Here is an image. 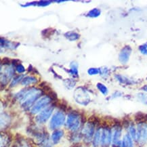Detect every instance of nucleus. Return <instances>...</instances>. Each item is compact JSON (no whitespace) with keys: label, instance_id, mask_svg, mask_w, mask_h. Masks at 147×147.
Wrapping results in <instances>:
<instances>
[{"label":"nucleus","instance_id":"obj_1","mask_svg":"<svg viewBox=\"0 0 147 147\" xmlns=\"http://www.w3.org/2000/svg\"><path fill=\"white\" fill-rule=\"evenodd\" d=\"M41 91L37 88H26L22 90L16 94V97L21 104L22 108L27 109H29L35 102L40 97Z\"/></svg>","mask_w":147,"mask_h":147},{"label":"nucleus","instance_id":"obj_2","mask_svg":"<svg viewBox=\"0 0 147 147\" xmlns=\"http://www.w3.org/2000/svg\"><path fill=\"white\" fill-rule=\"evenodd\" d=\"M74 98L77 103L84 106L88 105L91 100L89 94L83 88H78L75 90Z\"/></svg>","mask_w":147,"mask_h":147},{"label":"nucleus","instance_id":"obj_3","mask_svg":"<svg viewBox=\"0 0 147 147\" xmlns=\"http://www.w3.org/2000/svg\"><path fill=\"white\" fill-rule=\"evenodd\" d=\"M81 122L82 120L80 115L75 113H71L67 117L66 125L68 129L73 131H76L80 127Z\"/></svg>","mask_w":147,"mask_h":147},{"label":"nucleus","instance_id":"obj_4","mask_svg":"<svg viewBox=\"0 0 147 147\" xmlns=\"http://www.w3.org/2000/svg\"><path fill=\"white\" fill-rule=\"evenodd\" d=\"M51 99L49 96H44L38 100L31 107V113L32 114H36L40 113L41 111L47 108L50 104Z\"/></svg>","mask_w":147,"mask_h":147},{"label":"nucleus","instance_id":"obj_5","mask_svg":"<svg viewBox=\"0 0 147 147\" xmlns=\"http://www.w3.org/2000/svg\"><path fill=\"white\" fill-rule=\"evenodd\" d=\"M65 115L62 111H58L56 113L54 114L51 119L50 124V128L51 129H56L60 126H62L65 123Z\"/></svg>","mask_w":147,"mask_h":147},{"label":"nucleus","instance_id":"obj_6","mask_svg":"<svg viewBox=\"0 0 147 147\" xmlns=\"http://www.w3.org/2000/svg\"><path fill=\"white\" fill-rule=\"evenodd\" d=\"M138 144L142 146L147 142V124L140 123L137 127V138Z\"/></svg>","mask_w":147,"mask_h":147},{"label":"nucleus","instance_id":"obj_7","mask_svg":"<svg viewBox=\"0 0 147 147\" xmlns=\"http://www.w3.org/2000/svg\"><path fill=\"white\" fill-rule=\"evenodd\" d=\"M54 111L53 106H48L47 108L41 111L35 117L36 122L39 124H44L49 119Z\"/></svg>","mask_w":147,"mask_h":147},{"label":"nucleus","instance_id":"obj_8","mask_svg":"<svg viewBox=\"0 0 147 147\" xmlns=\"http://www.w3.org/2000/svg\"><path fill=\"white\" fill-rule=\"evenodd\" d=\"M94 134V125L92 122L87 123L82 131V135L86 142H89L92 140Z\"/></svg>","mask_w":147,"mask_h":147},{"label":"nucleus","instance_id":"obj_9","mask_svg":"<svg viewBox=\"0 0 147 147\" xmlns=\"http://www.w3.org/2000/svg\"><path fill=\"white\" fill-rule=\"evenodd\" d=\"M14 74V69L13 67L11 66H7L3 69V71H1V84L6 85Z\"/></svg>","mask_w":147,"mask_h":147},{"label":"nucleus","instance_id":"obj_10","mask_svg":"<svg viewBox=\"0 0 147 147\" xmlns=\"http://www.w3.org/2000/svg\"><path fill=\"white\" fill-rule=\"evenodd\" d=\"M132 49L129 46H126L121 49L119 54V62L123 65H125L128 63L129 59Z\"/></svg>","mask_w":147,"mask_h":147},{"label":"nucleus","instance_id":"obj_11","mask_svg":"<svg viewBox=\"0 0 147 147\" xmlns=\"http://www.w3.org/2000/svg\"><path fill=\"white\" fill-rule=\"evenodd\" d=\"M112 141V131L109 128H103L102 130L101 146L102 147H108Z\"/></svg>","mask_w":147,"mask_h":147},{"label":"nucleus","instance_id":"obj_12","mask_svg":"<svg viewBox=\"0 0 147 147\" xmlns=\"http://www.w3.org/2000/svg\"><path fill=\"white\" fill-rule=\"evenodd\" d=\"M122 129L119 126H115L112 131V142L114 146H119L121 147V142L120 141L121 136Z\"/></svg>","mask_w":147,"mask_h":147},{"label":"nucleus","instance_id":"obj_13","mask_svg":"<svg viewBox=\"0 0 147 147\" xmlns=\"http://www.w3.org/2000/svg\"><path fill=\"white\" fill-rule=\"evenodd\" d=\"M115 78L120 84L126 85V86H131V85L136 84L137 83L135 80H131V79L128 78L127 77L121 75H116Z\"/></svg>","mask_w":147,"mask_h":147},{"label":"nucleus","instance_id":"obj_14","mask_svg":"<svg viewBox=\"0 0 147 147\" xmlns=\"http://www.w3.org/2000/svg\"><path fill=\"white\" fill-rule=\"evenodd\" d=\"M19 45V43L12 42V41L5 40V39L1 38V48H5L14 50V49H16Z\"/></svg>","mask_w":147,"mask_h":147},{"label":"nucleus","instance_id":"obj_15","mask_svg":"<svg viewBox=\"0 0 147 147\" xmlns=\"http://www.w3.org/2000/svg\"><path fill=\"white\" fill-rule=\"evenodd\" d=\"M121 147H134L133 139L129 134H126L123 136Z\"/></svg>","mask_w":147,"mask_h":147},{"label":"nucleus","instance_id":"obj_16","mask_svg":"<svg viewBox=\"0 0 147 147\" xmlns=\"http://www.w3.org/2000/svg\"><path fill=\"white\" fill-rule=\"evenodd\" d=\"M64 135V131L63 130H60V129H56L55 131L52 133V136H51V138H52V141L54 144H57V143L59 142L60 139L62 138V137Z\"/></svg>","mask_w":147,"mask_h":147},{"label":"nucleus","instance_id":"obj_17","mask_svg":"<svg viewBox=\"0 0 147 147\" xmlns=\"http://www.w3.org/2000/svg\"><path fill=\"white\" fill-rule=\"evenodd\" d=\"M102 129H98L96 131L93 138V145L94 147H98L101 145V138H102Z\"/></svg>","mask_w":147,"mask_h":147},{"label":"nucleus","instance_id":"obj_18","mask_svg":"<svg viewBox=\"0 0 147 147\" xmlns=\"http://www.w3.org/2000/svg\"><path fill=\"white\" fill-rule=\"evenodd\" d=\"M36 83H37V78L33 76H27L24 77L21 81L22 86H29V85L36 84Z\"/></svg>","mask_w":147,"mask_h":147},{"label":"nucleus","instance_id":"obj_19","mask_svg":"<svg viewBox=\"0 0 147 147\" xmlns=\"http://www.w3.org/2000/svg\"><path fill=\"white\" fill-rule=\"evenodd\" d=\"M65 36L66 38L69 39V41H76L78 39H80V35L76 33V32L69 31L65 34Z\"/></svg>","mask_w":147,"mask_h":147},{"label":"nucleus","instance_id":"obj_20","mask_svg":"<svg viewBox=\"0 0 147 147\" xmlns=\"http://www.w3.org/2000/svg\"><path fill=\"white\" fill-rule=\"evenodd\" d=\"M10 123V117L5 113H2L1 115V128H5Z\"/></svg>","mask_w":147,"mask_h":147},{"label":"nucleus","instance_id":"obj_21","mask_svg":"<svg viewBox=\"0 0 147 147\" xmlns=\"http://www.w3.org/2000/svg\"><path fill=\"white\" fill-rule=\"evenodd\" d=\"M77 68H78V65H77L76 63L73 62V63L71 64V69L69 71V72L74 77H78V69H77Z\"/></svg>","mask_w":147,"mask_h":147},{"label":"nucleus","instance_id":"obj_22","mask_svg":"<svg viewBox=\"0 0 147 147\" xmlns=\"http://www.w3.org/2000/svg\"><path fill=\"white\" fill-rule=\"evenodd\" d=\"M101 14V10L98 8H94L89 11L87 16L90 18H97Z\"/></svg>","mask_w":147,"mask_h":147},{"label":"nucleus","instance_id":"obj_23","mask_svg":"<svg viewBox=\"0 0 147 147\" xmlns=\"http://www.w3.org/2000/svg\"><path fill=\"white\" fill-rule=\"evenodd\" d=\"M137 100L141 103L144 104V105H147V94L146 93H138L136 94Z\"/></svg>","mask_w":147,"mask_h":147},{"label":"nucleus","instance_id":"obj_24","mask_svg":"<svg viewBox=\"0 0 147 147\" xmlns=\"http://www.w3.org/2000/svg\"><path fill=\"white\" fill-rule=\"evenodd\" d=\"M54 32H55V30L52 29V28H48V29L43 30V31L41 32V35L44 38H48L52 35H54Z\"/></svg>","mask_w":147,"mask_h":147},{"label":"nucleus","instance_id":"obj_25","mask_svg":"<svg viewBox=\"0 0 147 147\" xmlns=\"http://www.w3.org/2000/svg\"><path fill=\"white\" fill-rule=\"evenodd\" d=\"M96 87L100 92H101L103 95L107 96L109 93V90L108 88H107L106 86H105L103 84H101V83H98L96 85Z\"/></svg>","mask_w":147,"mask_h":147},{"label":"nucleus","instance_id":"obj_26","mask_svg":"<svg viewBox=\"0 0 147 147\" xmlns=\"http://www.w3.org/2000/svg\"><path fill=\"white\" fill-rule=\"evenodd\" d=\"M129 134L131 136L134 140H136L137 138V129H136L134 125H131L129 126Z\"/></svg>","mask_w":147,"mask_h":147},{"label":"nucleus","instance_id":"obj_27","mask_svg":"<svg viewBox=\"0 0 147 147\" xmlns=\"http://www.w3.org/2000/svg\"><path fill=\"white\" fill-rule=\"evenodd\" d=\"M9 137L5 135H1V147H8Z\"/></svg>","mask_w":147,"mask_h":147},{"label":"nucleus","instance_id":"obj_28","mask_svg":"<svg viewBox=\"0 0 147 147\" xmlns=\"http://www.w3.org/2000/svg\"><path fill=\"white\" fill-rule=\"evenodd\" d=\"M75 82L74 80H71V79H68V80H66L64 81V84H65V86L68 89H72V88L74 87L75 85Z\"/></svg>","mask_w":147,"mask_h":147},{"label":"nucleus","instance_id":"obj_29","mask_svg":"<svg viewBox=\"0 0 147 147\" xmlns=\"http://www.w3.org/2000/svg\"><path fill=\"white\" fill-rule=\"evenodd\" d=\"M22 77H23V75H16V76H15L14 78H13V80H12V82H11L10 87H14V86H16V84H18L20 80H22V79H23Z\"/></svg>","mask_w":147,"mask_h":147},{"label":"nucleus","instance_id":"obj_30","mask_svg":"<svg viewBox=\"0 0 147 147\" xmlns=\"http://www.w3.org/2000/svg\"><path fill=\"white\" fill-rule=\"evenodd\" d=\"M138 49L141 54H144V55H147V42L140 45Z\"/></svg>","mask_w":147,"mask_h":147},{"label":"nucleus","instance_id":"obj_31","mask_svg":"<svg viewBox=\"0 0 147 147\" xmlns=\"http://www.w3.org/2000/svg\"><path fill=\"white\" fill-rule=\"evenodd\" d=\"M88 73L90 75H95L100 74V69H97V68H90L88 70Z\"/></svg>","mask_w":147,"mask_h":147},{"label":"nucleus","instance_id":"obj_32","mask_svg":"<svg viewBox=\"0 0 147 147\" xmlns=\"http://www.w3.org/2000/svg\"><path fill=\"white\" fill-rule=\"evenodd\" d=\"M100 74L102 77H107L109 74V69L106 67H103L100 69Z\"/></svg>","mask_w":147,"mask_h":147},{"label":"nucleus","instance_id":"obj_33","mask_svg":"<svg viewBox=\"0 0 147 147\" xmlns=\"http://www.w3.org/2000/svg\"><path fill=\"white\" fill-rule=\"evenodd\" d=\"M14 147H29V145L24 140H19L14 145Z\"/></svg>","mask_w":147,"mask_h":147},{"label":"nucleus","instance_id":"obj_34","mask_svg":"<svg viewBox=\"0 0 147 147\" xmlns=\"http://www.w3.org/2000/svg\"><path fill=\"white\" fill-rule=\"evenodd\" d=\"M52 1H37V5L38 6H47L50 5V3H52Z\"/></svg>","mask_w":147,"mask_h":147},{"label":"nucleus","instance_id":"obj_35","mask_svg":"<svg viewBox=\"0 0 147 147\" xmlns=\"http://www.w3.org/2000/svg\"><path fill=\"white\" fill-rule=\"evenodd\" d=\"M16 70L18 73H23L25 71V69H24L23 65L20 64V65H18L16 67Z\"/></svg>","mask_w":147,"mask_h":147},{"label":"nucleus","instance_id":"obj_36","mask_svg":"<svg viewBox=\"0 0 147 147\" xmlns=\"http://www.w3.org/2000/svg\"><path fill=\"white\" fill-rule=\"evenodd\" d=\"M10 60L7 57L3 58L2 60H1V64L3 65L9 66V65H10Z\"/></svg>","mask_w":147,"mask_h":147},{"label":"nucleus","instance_id":"obj_37","mask_svg":"<svg viewBox=\"0 0 147 147\" xmlns=\"http://www.w3.org/2000/svg\"><path fill=\"white\" fill-rule=\"evenodd\" d=\"M82 134L79 135V134H74L72 136V139L73 141H78L82 138Z\"/></svg>","mask_w":147,"mask_h":147},{"label":"nucleus","instance_id":"obj_38","mask_svg":"<svg viewBox=\"0 0 147 147\" xmlns=\"http://www.w3.org/2000/svg\"><path fill=\"white\" fill-rule=\"evenodd\" d=\"M122 96V93L121 92H118L117 91L115 92V93L113 94L112 96H111V98H118V97H121Z\"/></svg>","mask_w":147,"mask_h":147},{"label":"nucleus","instance_id":"obj_39","mask_svg":"<svg viewBox=\"0 0 147 147\" xmlns=\"http://www.w3.org/2000/svg\"><path fill=\"white\" fill-rule=\"evenodd\" d=\"M142 90H144V92H147V85H146V86H144L143 87L141 88Z\"/></svg>","mask_w":147,"mask_h":147}]
</instances>
